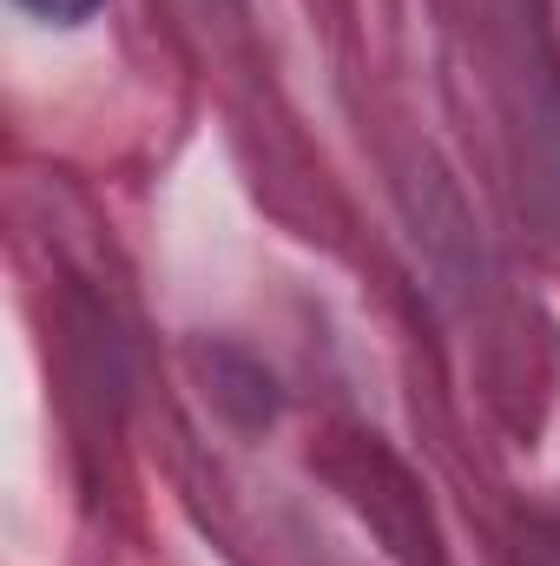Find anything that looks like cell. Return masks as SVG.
Masks as SVG:
<instances>
[{
	"instance_id": "1",
	"label": "cell",
	"mask_w": 560,
	"mask_h": 566,
	"mask_svg": "<svg viewBox=\"0 0 560 566\" xmlns=\"http://www.w3.org/2000/svg\"><path fill=\"white\" fill-rule=\"evenodd\" d=\"M27 13H40V20H53V27H80L100 0H20Z\"/></svg>"
}]
</instances>
